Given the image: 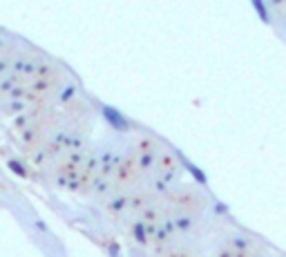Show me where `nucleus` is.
Listing matches in <instances>:
<instances>
[{
    "mask_svg": "<svg viewBox=\"0 0 286 257\" xmlns=\"http://www.w3.org/2000/svg\"><path fill=\"white\" fill-rule=\"evenodd\" d=\"M74 94H76V88H74V85H67V88H63V92L59 94V101H61V103L72 101V98H74Z\"/></svg>",
    "mask_w": 286,
    "mask_h": 257,
    "instance_id": "nucleus-8",
    "label": "nucleus"
},
{
    "mask_svg": "<svg viewBox=\"0 0 286 257\" xmlns=\"http://www.w3.org/2000/svg\"><path fill=\"white\" fill-rule=\"evenodd\" d=\"M23 110H25V103L23 101H11L9 105H7V112H9V114H20Z\"/></svg>",
    "mask_w": 286,
    "mask_h": 257,
    "instance_id": "nucleus-10",
    "label": "nucleus"
},
{
    "mask_svg": "<svg viewBox=\"0 0 286 257\" xmlns=\"http://www.w3.org/2000/svg\"><path fill=\"white\" fill-rule=\"evenodd\" d=\"M14 123H16V128H25V126H27V123H30V119H27V117H25V114H23V117H18Z\"/></svg>",
    "mask_w": 286,
    "mask_h": 257,
    "instance_id": "nucleus-15",
    "label": "nucleus"
},
{
    "mask_svg": "<svg viewBox=\"0 0 286 257\" xmlns=\"http://www.w3.org/2000/svg\"><path fill=\"white\" fill-rule=\"evenodd\" d=\"M237 255V253H233V251H222L219 253V257H235Z\"/></svg>",
    "mask_w": 286,
    "mask_h": 257,
    "instance_id": "nucleus-16",
    "label": "nucleus"
},
{
    "mask_svg": "<svg viewBox=\"0 0 286 257\" xmlns=\"http://www.w3.org/2000/svg\"><path fill=\"white\" fill-rule=\"evenodd\" d=\"M175 226H177V230H188L192 226V219L186 217V215H179V217H175Z\"/></svg>",
    "mask_w": 286,
    "mask_h": 257,
    "instance_id": "nucleus-6",
    "label": "nucleus"
},
{
    "mask_svg": "<svg viewBox=\"0 0 286 257\" xmlns=\"http://www.w3.org/2000/svg\"><path fill=\"white\" fill-rule=\"evenodd\" d=\"M23 96H25V90L18 88V85H16V88L9 92V98H11V101H23Z\"/></svg>",
    "mask_w": 286,
    "mask_h": 257,
    "instance_id": "nucleus-11",
    "label": "nucleus"
},
{
    "mask_svg": "<svg viewBox=\"0 0 286 257\" xmlns=\"http://www.w3.org/2000/svg\"><path fill=\"white\" fill-rule=\"evenodd\" d=\"M152 161H155V157H152V155H143V157H141V168H150Z\"/></svg>",
    "mask_w": 286,
    "mask_h": 257,
    "instance_id": "nucleus-12",
    "label": "nucleus"
},
{
    "mask_svg": "<svg viewBox=\"0 0 286 257\" xmlns=\"http://www.w3.org/2000/svg\"><path fill=\"white\" fill-rule=\"evenodd\" d=\"M0 47H2V40H0Z\"/></svg>",
    "mask_w": 286,
    "mask_h": 257,
    "instance_id": "nucleus-20",
    "label": "nucleus"
},
{
    "mask_svg": "<svg viewBox=\"0 0 286 257\" xmlns=\"http://www.w3.org/2000/svg\"><path fill=\"white\" fill-rule=\"evenodd\" d=\"M163 230H165V233H168V235H172V233H175V230H177L175 222H165V224H163Z\"/></svg>",
    "mask_w": 286,
    "mask_h": 257,
    "instance_id": "nucleus-14",
    "label": "nucleus"
},
{
    "mask_svg": "<svg viewBox=\"0 0 286 257\" xmlns=\"http://www.w3.org/2000/svg\"><path fill=\"white\" fill-rule=\"evenodd\" d=\"M101 112H103V117H105V121L110 123V126L114 128V130H119V132H127V130H130V123H127V119L123 117V114L117 110V107L103 105Z\"/></svg>",
    "mask_w": 286,
    "mask_h": 257,
    "instance_id": "nucleus-1",
    "label": "nucleus"
},
{
    "mask_svg": "<svg viewBox=\"0 0 286 257\" xmlns=\"http://www.w3.org/2000/svg\"><path fill=\"white\" fill-rule=\"evenodd\" d=\"M181 163H184V168L194 177V181H197V184H206V181H208V179H206V175L192 163V161H188V159H184V157H181Z\"/></svg>",
    "mask_w": 286,
    "mask_h": 257,
    "instance_id": "nucleus-3",
    "label": "nucleus"
},
{
    "mask_svg": "<svg viewBox=\"0 0 286 257\" xmlns=\"http://www.w3.org/2000/svg\"><path fill=\"white\" fill-rule=\"evenodd\" d=\"M36 226H38L40 230H47V224H43V222H36Z\"/></svg>",
    "mask_w": 286,
    "mask_h": 257,
    "instance_id": "nucleus-18",
    "label": "nucleus"
},
{
    "mask_svg": "<svg viewBox=\"0 0 286 257\" xmlns=\"http://www.w3.org/2000/svg\"><path fill=\"white\" fill-rule=\"evenodd\" d=\"M11 67H14V72H18V74H34L36 72V65L30 63V61H16Z\"/></svg>",
    "mask_w": 286,
    "mask_h": 257,
    "instance_id": "nucleus-4",
    "label": "nucleus"
},
{
    "mask_svg": "<svg viewBox=\"0 0 286 257\" xmlns=\"http://www.w3.org/2000/svg\"><path fill=\"white\" fill-rule=\"evenodd\" d=\"M126 204H127V199H126V197H117V199H112V201H110V210H117V213H119V210H123V208H126Z\"/></svg>",
    "mask_w": 286,
    "mask_h": 257,
    "instance_id": "nucleus-9",
    "label": "nucleus"
},
{
    "mask_svg": "<svg viewBox=\"0 0 286 257\" xmlns=\"http://www.w3.org/2000/svg\"><path fill=\"white\" fill-rule=\"evenodd\" d=\"M23 141L25 143H32L34 141V130H23Z\"/></svg>",
    "mask_w": 286,
    "mask_h": 257,
    "instance_id": "nucleus-13",
    "label": "nucleus"
},
{
    "mask_svg": "<svg viewBox=\"0 0 286 257\" xmlns=\"http://www.w3.org/2000/svg\"><path fill=\"white\" fill-rule=\"evenodd\" d=\"M7 67H9V63H7V61H0V74L5 72V69H7Z\"/></svg>",
    "mask_w": 286,
    "mask_h": 257,
    "instance_id": "nucleus-17",
    "label": "nucleus"
},
{
    "mask_svg": "<svg viewBox=\"0 0 286 257\" xmlns=\"http://www.w3.org/2000/svg\"><path fill=\"white\" fill-rule=\"evenodd\" d=\"M132 237H134L136 244H148V239H150V233H148V226L143 222H136L134 226H132Z\"/></svg>",
    "mask_w": 286,
    "mask_h": 257,
    "instance_id": "nucleus-2",
    "label": "nucleus"
},
{
    "mask_svg": "<svg viewBox=\"0 0 286 257\" xmlns=\"http://www.w3.org/2000/svg\"><path fill=\"white\" fill-rule=\"evenodd\" d=\"M235 257H246V253H237V255H235Z\"/></svg>",
    "mask_w": 286,
    "mask_h": 257,
    "instance_id": "nucleus-19",
    "label": "nucleus"
},
{
    "mask_svg": "<svg viewBox=\"0 0 286 257\" xmlns=\"http://www.w3.org/2000/svg\"><path fill=\"white\" fill-rule=\"evenodd\" d=\"M7 168H9L14 175H18V177H27V170L20 165L18 159H9V161H7Z\"/></svg>",
    "mask_w": 286,
    "mask_h": 257,
    "instance_id": "nucleus-5",
    "label": "nucleus"
},
{
    "mask_svg": "<svg viewBox=\"0 0 286 257\" xmlns=\"http://www.w3.org/2000/svg\"><path fill=\"white\" fill-rule=\"evenodd\" d=\"M233 251L235 253H246L248 251V239H244V237H233Z\"/></svg>",
    "mask_w": 286,
    "mask_h": 257,
    "instance_id": "nucleus-7",
    "label": "nucleus"
}]
</instances>
